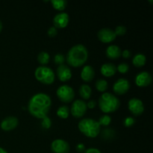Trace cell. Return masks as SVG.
<instances>
[{
	"label": "cell",
	"mask_w": 153,
	"mask_h": 153,
	"mask_svg": "<svg viewBox=\"0 0 153 153\" xmlns=\"http://www.w3.org/2000/svg\"><path fill=\"white\" fill-rule=\"evenodd\" d=\"M134 123H135V120L133 117H127L125 118L123 121V125L126 127H127V128L131 127Z\"/></svg>",
	"instance_id": "cell-31"
},
{
	"label": "cell",
	"mask_w": 153,
	"mask_h": 153,
	"mask_svg": "<svg viewBox=\"0 0 153 153\" xmlns=\"http://www.w3.org/2000/svg\"><path fill=\"white\" fill-rule=\"evenodd\" d=\"M51 149L54 153H69L70 146L68 142L63 139H56L51 144Z\"/></svg>",
	"instance_id": "cell-10"
},
{
	"label": "cell",
	"mask_w": 153,
	"mask_h": 153,
	"mask_svg": "<svg viewBox=\"0 0 153 153\" xmlns=\"http://www.w3.org/2000/svg\"><path fill=\"white\" fill-rule=\"evenodd\" d=\"M128 110L134 116H140L144 111V105L143 102L137 98H132L128 102Z\"/></svg>",
	"instance_id": "cell-8"
},
{
	"label": "cell",
	"mask_w": 153,
	"mask_h": 153,
	"mask_svg": "<svg viewBox=\"0 0 153 153\" xmlns=\"http://www.w3.org/2000/svg\"><path fill=\"white\" fill-rule=\"evenodd\" d=\"M79 95L83 100H89L92 94V89L88 85L84 84L79 88Z\"/></svg>",
	"instance_id": "cell-19"
},
{
	"label": "cell",
	"mask_w": 153,
	"mask_h": 153,
	"mask_svg": "<svg viewBox=\"0 0 153 153\" xmlns=\"http://www.w3.org/2000/svg\"><path fill=\"white\" fill-rule=\"evenodd\" d=\"M95 76V70L91 65H86L82 68L81 72V78L85 82H90Z\"/></svg>",
	"instance_id": "cell-16"
},
{
	"label": "cell",
	"mask_w": 153,
	"mask_h": 153,
	"mask_svg": "<svg viewBox=\"0 0 153 153\" xmlns=\"http://www.w3.org/2000/svg\"><path fill=\"white\" fill-rule=\"evenodd\" d=\"M126 28L123 25H118L114 29V33L116 34V36H123L125 35V34L126 33Z\"/></svg>",
	"instance_id": "cell-29"
},
{
	"label": "cell",
	"mask_w": 153,
	"mask_h": 153,
	"mask_svg": "<svg viewBox=\"0 0 153 153\" xmlns=\"http://www.w3.org/2000/svg\"><path fill=\"white\" fill-rule=\"evenodd\" d=\"M2 28H3L2 22H1V21L0 20V33H1V31H2Z\"/></svg>",
	"instance_id": "cell-38"
},
{
	"label": "cell",
	"mask_w": 153,
	"mask_h": 153,
	"mask_svg": "<svg viewBox=\"0 0 153 153\" xmlns=\"http://www.w3.org/2000/svg\"><path fill=\"white\" fill-rule=\"evenodd\" d=\"M56 94L61 102L64 103H70L73 102L75 97V92L73 88L67 85L60 86L57 89Z\"/></svg>",
	"instance_id": "cell-6"
},
{
	"label": "cell",
	"mask_w": 153,
	"mask_h": 153,
	"mask_svg": "<svg viewBox=\"0 0 153 153\" xmlns=\"http://www.w3.org/2000/svg\"><path fill=\"white\" fill-rule=\"evenodd\" d=\"M57 76L61 82H66L70 80L72 78V72L70 67L65 64L58 66L56 70Z\"/></svg>",
	"instance_id": "cell-15"
},
{
	"label": "cell",
	"mask_w": 153,
	"mask_h": 153,
	"mask_svg": "<svg viewBox=\"0 0 153 153\" xmlns=\"http://www.w3.org/2000/svg\"><path fill=\"white\" fill-rule=\"evenodd\" d=\"M41 126L45 129H49L51 127V126H52V121H51L50 118L48 116L43 117L41 121Z\"/></svg>",
	"instance_id": "cell-30"
},
{
	"label": "cell",
	"mask_w": 153,
	"mask_h": 153,
	"mask_svg": "<svg viewBox=\"0 0 153 153\" xmlns=\"http://www.w3.org/2000/svg\"><path fill=\"white\" fill-rule=\"evenodd\" d=\"M0 153H8V152H7V151H6L4 149H3V148L0 147Z\"/></svg>",
	"instance_id": "cell-37"
},
{
	"label": "cell",
	"mask_w": 153,
	"mask_h": 153,
	"mask_svg": "<svg viewBox=\"0 0 153 153\" xmlns=\"http://www.w3.org/2000/svg\"><path fill=\"white\" fill-rule=\"evenodd\" d=\"M18 124H19V121H18L17 118L16 117L10 116L2 120L1 124H0V126L3 131H10L15 129L18 126Z\"/></svg>",
	"instance_id": "cell-14"
},
{
	"label": "cell",
	"mask_w": 153,
	"mask_h": 153,
	"mask_svg": "<svg viewBox=\"0 0 153 153\" xmlns=\"http://www.w3.org/2000/svg\"><path fill=\"white\" fill-rule=\"evenodd\" d=\"M66 61L65 57H64V55H62L61 53H58L55 55L54 57V62L56 65H62L64 64V61Z\"/></svg>",
	"instance_id": "cell-28"
},
{
	"label": "cell",
	"mask_w": 153,
	"mask_h": 153,
	"mask_svg": "<svg viewBox=\"0 0 153 153\" xmlns=\"http://www.w3.org/2000/svg\"><path fill=\"white\" fill-rule=\"evenodd\" d=\"M76 151H77L79 153H82V152H84L85 151V146L83 144V143H78L77 145H76Z\"/></svg>",
	"instance_id": "cell-33"
},
{
	"label": "cell",
	"mask_w": 153,
	"mask_h": 153,
	"mask_svg": "<svg viewBox=\"0 0 153 153\" xmlns=\"http://www.w3.org/2000/svg\"><path fill=\"white\" fill-rule=\"evenodd\" d=\"M36 79L43 85H49L55 82V75L53 70L46 66L38 67L34 71Z\"/></svg>",
	"instance_id": "cell-5"
},
{
	"label": "cell",
	"mask_w": 153,
	"mask_h": 153,
	"mask_svg": "<svg viewBox=\"0 0 153 153\" xmlns=\"http://www.w3.org/2000/svg\"><path fill=\"white\" fill-rule=\"evenodd\" d=\"M95 86L99 92L105 93L107 91L108 85L107 81L105 80V79H98L97 81V82H96Z\"/></svg>",
	"instance_id": "cell-24"
},
{
	"label": "cell",
	"mask_w": 153,
	"mask_h": 153,
	"mask_svg": "<svg viewBox=\"0 0 153 153\" xmlns=\"http://www.w3.org/2000/svg\"><path fill=\"white\" fill-rule=\"evenodd\" d=\"M146 57L142 53H137L133 58L132 64L136 67H142L146 64Z\"/></svg>",
	"instance_id": "cell-20"
},
{
	"label": "cell",
	"mask_w": 153,
	"mask_h": 153,
	"mask_svg": "<svg viewBox=\"0 0 153 153\" xmlns=\"http://www.w3.org/2000/svg\"><path fill=\"white\" fill-rule=\"evenodd\" d=\"M100 72L105 77H111L117 73V67L111 63H105L102 65Z\"/></svg>",
	"instance_id": "cell-17"
},
{
	"label": "cell",
	"mask_w": 153,
	"mask_h": 153,
	"mask_svg": "<svg viewBox=\"0 0 153 153\" xmlns=\"http://www.w3.org/2000/svg\"><path fill=\"white\" fill-rule=\"evenodd\" d=\"M121 55H122L124 58H126L127 59V58H129L130 57H131V52H130L129 50H128V49H125V50H123L122 52Z\"/></svg>",
	"instance_id": "cell-34"
},
{
	"label": "cell",
	"mask_w": 153,
	"mask_h": 153,
	"mask_svg": "<svg viewBox=\"0 0 153 153\" xmlns=\"http://www.w3.org/2000/svg\"><path fill=\"white\" fill-rule=\"evenodd\" d=\"M88 58V49L84 45L77 44L70 48L65 59L70 67H80L86 63Z\"/></svg>",
	"instance_id": "cell-2"
},
{
	"label": "cell",
	"mask_w": 153,
	"mask_h": 153,
	"mask_svg": "<svg viewBox=\"0 0 153 153\" xmlns=\"http://www.w3.org/2000/svg\"><path fill=\"white\" fill-rule=\"evenodd\" d=\"M129 70V66L126 63H121L117 67V71L119 72L121 74H126Z\"/></svg>",
	"instance_id": "cell-27"
},
{
	"label": "cell",
	"mask_w": 153,
	"mask_h": 153,
	"mask_svg": "<svg viewBox=\"0 0 153 153\" xmlns=\"http://www.w3.org/2000/svg\"><path fill=\"white\" fill-rule=\"evenodd\" d=\"M96 106H97V102H96L95 100H91L87 103V107L90 109L94 108Z\"/></svg>",
	"instance_id": "cell-35"
},
{
	"label": "cell",
	"mask_w": 153,
	"mask_h": 153,
	"mask_svg": "<svg viewBox=\"0 0 153 153\" xmlns=\"http://www.w3.org/2000/svg\"><path fill=\"white\" fill-rule=\"evenodd\" d=\"M70 115V108L67 105H62L57 110V116L61 119H67Z\"/></svg>",
	"instance_id": "cell-22"
},
{
	"label": "cell",
	"mask_w": 153,
	"mask_h": 153,
	"mask_svg": "<svg viewBox=\"0 0 153 153\" xmlns=\"http://www.w3.org/2000/svg\"><path fill=\"white\" fill-rule=\"evenodd\" d=\"M52 7L57 10L59 11H63L65 10L67 6V1L66 0H52L50 1Z\"/></svg>",
	"instance_id": "cell-21"
},
{
	"label": "cell",
	"mask_w": 153,
	"mask_h": 153,
	"mask_svg": "<svg viewBox=\"0 0 153 153\" xmlns=\"http://www.w3.org/2000/svg\"><path fill=\"white\" fill-rule=\"evenodd\" d=\"M130 88V83L128 80L124 78L119 79L115 82L113 85V91L117 95H123L126 94Z\"/></svg>",
	"instance_id": "cell-11"
},
{
	"label": "cell",
	"mask_w": 153,
	"mask_h": 153,
	"mask_svg": "<svg viewBox=\"0 0 153 153\" xmlns=\"http://www.w3.org/2000/svg\"><path fill=\"white\" fill-rule=\"evenodd\" d=\"M84 153H101V152L97 148H89L88 149H85Z\"/></svg>",
	"instance_id": "cell-36"
},
{
	"label": "cell",
	"mask_w": 153,
	"mask_h": 153,
	"mask_svg": "<svg viewBox=\"0 0 153 153\" xmlns=\"http://www.w3.org/2000/svg\"><path fill=\"white\" fill-rule=\"evenodd\" d=\"M121 51L120 48L117 45H111L106 49L105 54L106 56L111 60H116L121 56Z\"/></svg>",
	"instance_id": "cell-18"
},
{
	"label": "cell",
	"mask_w": 153,
	"mask_h": 153,
	"mask_svg": "<svg viewBox=\"0 0 153 153\" xmlns=\"http://www.w3.org/2000/svg\"><path fill=\"white\" fill-rule=\"evenodd\" d=\"M87 110H88L87 103L84 100H76L72 104L70 113L74 117L81 118L85 114Z\"/></svg>",
	"instance_id": "cell-7"
},
{
	"label": "cell",
	"mask_w": 153,
	"mask_h": 153,
	"mask_svg": "<svg viewBox=\"0 0 153 153\" xmlns=\"http://www.w3.org/2000/svg\"><path fill=\"white\" fill-rule=\"evenodd\" d=\"M100 126H108L111 124V117L108 114H104L102 116L100 117L98 121Z\"/></svg>",
	"instance_id": "cell-26"
},
{
	"label": "cell",
	"mask_w": 153,
	"mask_h": 153,
	"mask_svg": "<svg viewBox=\"0 0 153 153\" xmlns=\"http://www.w3.org/2000/svg\"><path fill=\"white\" fill-rule=\"evenodd\" d=\"M70 22V16L68 13L61 12L57 13L53 18L54 27L58 28H64L68 25Z\"/></svg>",
	"instance_id": "cell-13"
},
{
	"label": "cell",
	"mask_w": 153,
	"mask_h": 153,
	"mask_svg": "<svg viewBox=\"0 0 153 153\" xmlns=\"http://www.w3.org/2000/svg\"><path fill=\"white\" fill-rule=\"evenodd\" d=\"M78 127L81 133L90 138L97 137L101 131V126L99 124L98 121L91 118H85L81 120Z\"/></svg>",
	"instance_id": "cell-4"
},
{
	"label": "cell",
	"mask_w": 153,
	"mask_h": 153,
	"mask_svg": "<svg viewBox=\"0 0 153 153\" xmlns=\"http://www.w3.org/2000/svg\"><path fill=\"white\" fill-rule=\"evenodd\" d=\"M120 106V100L111 93H103L99 99V107L103 113L109 114L116 111Z\"/></svg>",
	"instance_id": "cell-3"
},
{
	"label": "cell",
	"mask_w": 153,
	"mask_h": 153,
	"mask_svg": "<svg viewBox=\"0 0 153 153\" xmlns=\"http://www.w3.org/2000/svg\"><path fill=\"white\" fill-rule=\"evenodd\" d=\"M134 82L137 86L140 88H145L151 85L152 82V78L150 73L146 71H143L139 73L135 76Z\"/></svg>",
	"instance_id": "cell-12"
},
{
	"label": "cell",
	"mask_w": 153,
	"mask_h": 153,
	"mask_svg": "<svg viewBox=\"0 0 153 153\" xmlns=\"http://www.w3.org/2000/svg\"><path fill=\"white\" fill-rule=\"evenodd\" d=\"M97 37L100 41L103 43H109L116 39L117 36L114 30L109 28H103L97 33Z\"/></svg>",
	"instance_id": "cell-9"
},
{
	"label": "cell",
	"mask_w": 153,
	"mask_h": 153,
	"mask_svg": "<svg viewBox=\"0 0 153 153\" xmlns=\"http://www.w3.org/2000/svg\"><path fill=\"white\" fill-rule=\"evenodd\" d=\"M49 60H50V55L46 52H41L37 55V61L43 66L46 65L49 62Z\"/></svg>",
	"instance_id": "cell-23"
},
{
	"label": "cell",
	"mask_w": 153,
	"mask_h": 153,
	"mask_svg": "<svg viewBox=\"0 0 153 153\" xmlns=\"http://www.w3.org/2000/svg\"><path fill=\"white\" fill-rule=\"evenodd\" d=\"M52 106L50 97L44 93H38L31 97L28 105V110L31 116L43 119L48 116Z\"/></svg>",
	"instance_id": "cell-1"
},
{
	"label": "cell",
	"mask_w": 153,
	"mask_h": 153,
	"mask_svg": "<svg viewBox=\"0 0 153 153\" xmlns=\"http://www.w3.org/2000/svg\"><path fill=\"white\" fill-rule=\"evenodd\" d=\"M48 35L50 37H55L58 34V29L55 27L52 26L48 29Z\"/></svg>",
	"instance_id": "cell-32"
},
{
	"label": "cell",
	"mask_w": 153,
	"mask_h": 153,
	"mask_svg": "<svg viewBox=\"0 0 153 153\" xmlns=\"http://www.w3.org/2000/svg\"><path fill=\"white\" fill-rule=\"evenodd\" d=\"M115 137V131L111 128H105L102 131V137L105 140H111Z\"/></svg>",
	"instance_id": "cell-25"
}]
</instances>
